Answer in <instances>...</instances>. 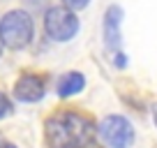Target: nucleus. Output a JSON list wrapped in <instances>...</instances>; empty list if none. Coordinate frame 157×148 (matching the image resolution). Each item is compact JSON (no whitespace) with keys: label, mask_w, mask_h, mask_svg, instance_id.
Masks as SVG:
<instances>
[{"label":"nucleus","mask_w":157,"mask_h":148,"mask_svg":"<svg viewBox=\"0 0 157 148\" xmlns=\"http://www.w3.org/2000/svg\"><path fill=\"white\" fill-rule=\"evenodd\" d=\"M49 148H90L95 143V125L78 111H56L46 120Z\"/></svg>","instance_id":"nucleus-1"},{"label":"nucleus","mask_w":157,"mask_h":148,"mask_svg":"<svg viewBox=\"0 0 157 148\" xmlns=\"http://www.w3.org/2000/svg\"><path fill=\"white\" fill-rule=\"evenodd\" d=\"M35 37V23L28 12L12 10L0 19V42L12 51L25 49Z\"/></svg>","instance_id":"nucleus-2"},{"label":"nucleus","mask_w":157,"mask_h":148,"mask_svg":"<svg viewBox=\"0 0 157 148\" xmlns=\"http://www.w3.org/2000/svg\"><path fill=\"white\" fill-rule=\"evenodd\" d=\"M44 30L53 42H69L78 33V19L67 7H51L44 16Z\"/></svg>","instance_id":"nucleus-3"},{"label":"nucleus","mask_w":157,"mask_h":148,"mask_svg":"<svg viewBox=\"0 0 157 148\" xmlns=\"http://www.w3.org/2000/svg\"><path fill=\"white\" fill-rule=\"evenodd\" d=\"M97 132L109 148H129L134 141V127L125 116H106L99 123Z\"/></svg>","instance_id":"nucleus-4"},{"label":"nucleus","mask_w":157,"mask_h":148,"mask_svg":"<svg viewBox=\"0 0 157 148\" xmlns=\"http://www.w3.org/2000/svg\"><path fill=\"white\" fill-rule=\"evenodd\" d=\"M46 93V84L37 74H23L14 84V97L21 102H39Z\"/></svg>","instance_id":"nucleus-5"},{"label":"nucleus","mask_w":157,"mask_h":148,"mask_svg":"<svg viewBox=\"0 0 157 148\" xmlns=\"http://www.w3.org/2000/svg\"><path fill=\"white\" fill-rule=\"evenodd\" d=\"M120 23H123V10L118 5L109 7L104 14V42L113 51L120 46Z\"/></svg>","instance_id":"nucleus-6"},{"label":"nucleus","mask_w":157,"mask_h":148,"mask_svg":"<svg viewBox=\"0 0 157 148\" xmlns=\"http://www.w3.org/2000/svg\"><path fill=\"white\" fill-rule=\"evenodd\" d=\"M86 86V79L81 72H67L63 79L58 81V95L60 97H72V95L81 93Z\"/></svg>","instance_id":"nucleus-7"},{"label":"nucleus","mask_w":157,"mask_h":148,"mask_svg":"<svg viewBox=\"0 0 157 148\" xmlns=\"http://www.w3.org/2000/svg\"><path fill=\"white\" fill-rule=\"evenodd\" d=\"M10 114H12V99L5 93H0V118H5Z\"/></svg>","instance_id":"nucleus-8"},{"label":"nucleus","mask_w":157,"mask_h":148,"mask_svg":"<svg viewBox=\"0 0 157 148\" xmlns=\"http://www.w3.org/2000/svg\"><path fill=\"white\" fill-rule=\"evenodd\" d=\"M63 2H65V7H67V10L74 12V10H83L90 0H63Z\"/></svg>","instance_id":"nucleus-9"},{"label":"nucleus","mask_w":157,"mask_h":148,"mask_svg":"<svg viewBox=\"0 0 157 148\" xmlns=\"http://www.w3.org/2000/svg\"><path fill=\"white\" fill-rule=\"evenodd\" d=\"M0 148H16V146L10 143V141H5V139H0Z\"/></svg>","instance_id":"nucleus-10"},{"label":"nucleus","mask_w":157,"mask_h":148,"mask_svg":"<svg viewBox=\"0 0 157 148\" xmlns=\"http://www.w3.org/2000/svg\"><path fill=\"white\" fill-rule=\"evenodd\" d=\"M152 116H155V125H157V104H155V109H152Z\"/></svg>","instance_id":"nucleus-11"},{"label":"nucleus","mask_w":157,"mask_h":148,"mask_svg":"<svg viewBox=\"0 0 157 148\" xmlns=\"http://www.w3.org/2000/svg\"><path fill=\"white\" fill-rule=\"evenodd\" d=\"M0 53H2V42H0Z\"/></svg>","instance_id":"nucleus-12"}]
</instances>
